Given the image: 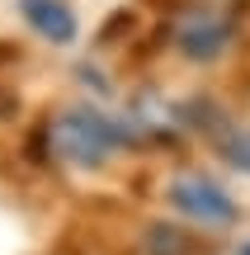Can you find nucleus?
<instances>
[{"label":"nucleus","mask_w":250,"mask_h":255,"mask_svg":"<svg viewBox=\"0 0 250 255\" xmlns=\"http://www.w3.org/2000/svg\"><path fill=\"white\" fill-rule=\"evenodd\" d=\"M128 142H132V132L118 119H109L104 109H94V104H66L47 123V151L66 170H99Z\"/></svg>","instance_id":"obj_1"},{"label":"nucleus","mask_w":250,"mask_h":255,"mask_svg":"<svg viewBox=\"0 0 250 255\" xmlns=\"http://www.w3.org/2000/svg\"><path fill=\"white\" fill-rule=\"evenodd\" d=\"M166 203L175 218L194 222L198 232H227L241 222V203L222 180H213L208 170H179L166 184Z\"/></svg>","instance_id":"obj_2"},{"label":"nucleus","mask_w":250,"mask_h":255,"mask_svg":"<svg viewBox=\"0 0 250 255\" xmlns=\"http://www.w3.org/2000/svg\"><path fill=\"white\" fill-rule=\"evenodd\" d=\"M175 52L184 57V62H217V57H227V47H232L236 38V24L227 14H217V9H189V14H179L175 24Z\"/></svg>","instance_id":"obj_3"},{"label":"nucleus","mask_w":250,"mask_h":255,"mask_svg":"<svg viewBox=\"0 0 250 255\" xmlns=\"http://www.w3.org/2000/svg\"><path fill=\"white\" fill-rule=\"evenodd\" d=\"M19 19H24L28 33H38L52 47H71L81 33V19L66 0H19Z\"/></svg>","instance_id":"obj_4"},{"label":"nucleus","mask_w":250,"mask_h":255,"mask_svg":"<svg viewBox=\"0 0 250 255\" xmlns=\"http://www.w3.org/2000/svg\"><path fill=\"white\" fill-rule=\"evenodd\" d=\"M222 156L227 165H236L241 175H250V128H232V132H222Z\"/></svg>","instance_id":"obj_5"},{"label":"nucleus","mask_w":250,"mask_h":255,"mask_svg":"<svg viewBox=\"0 0 250 255\" xmlns=\"http://www.w3.org/2000/svg\"><path fill=\"white\" fill-rule=\"evenodd\" d=\"M175 227H147V255H189V246H179Z\"/></svg>","instance_id":"obj_6"},{"label":"nucleus","mask_w":250,"mask_h":255,"mask_svg":"<svg viewBox=\"0 0 250 255\" xmlns=\"http://www.w3.org/2000/svg\"><path fill=\"white\" fill-rule=\"evenodd\" d=\"M236 255H250V241H241V246H236Z\"/></svg>","instance_id":"obj_7"}]
</instances>
